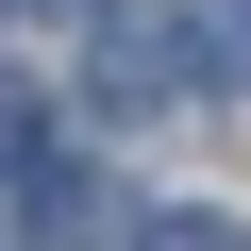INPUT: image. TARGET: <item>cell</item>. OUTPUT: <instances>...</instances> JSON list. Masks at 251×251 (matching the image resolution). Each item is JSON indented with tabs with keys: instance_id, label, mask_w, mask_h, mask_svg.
I'll return each mask as SVG.
<instances>
[{
	"instance_id": "6da1fadb",
	"label": "cell",
	"mask_w": 251,
	"mask_h": 251,
	"mask_svg": "<svg viewBox=\"0 0 251 251\" xmlns=\"http://www.w3.org/2000/svg\"><path fill=\"white\" fill-rule=\"evenodd\" d=\"M17 234H34V251H117L134 201H117L100 168H67V151H34V168H17Z\"/></svg>"
},
{
	"instance_id": "7a4b0ae2",
	"label": "cell",
	"mask_w": 251,
	"mask_h": 251,
	"mask_svg": "<svg viewBox=\"0 0 251 251\" xmlns=\"http://www.w3.org/2000/svg\"><path fill=\"white\" fill-rule=\"evenodd\" d=\"M100 100H117V117L184 100V17H151V0H100Z\"/></svg>"
},
{
	"instance_id": "277c9868",
	"label": "cell",
	"mask_w": 251,
	"mask_h": 251,
	"mask_svg": "<svg viewBox=\"0 0 251 251\" xmlns=\"http://www.w3.org/2000/svg\"><path fill=\"white\" fill-rule=\"evenodd\" d=\"M117 251H251V234H218V218H134Z\"/></svg>"
},
{
	"instance_id": "5b68a950",
	"label": "cell",
	"mask_w": 251,
	"mask_h": 251,
	"mask_svg": "<svg viewBox=\"0 0 251 251\" xmlns=\"http://www.w3.org/2000/svg\"><path fill=\"white\" fill-rule=\"evenodd\" d=\"M67 17H100V0H67Z\"/></svg>"
},
{
	"instance_id": "3957f363",
	"label": "cell",
	"mask_w": 251,
	"mask_h": 251,
	"mask_svg": "<svg viewBox=\"0 0 251 251\" xmlns=\"http://www.w3.org/2000/svg\"><path fill=\"white\" fill-rule=\"evenodd\" d=\"M184 67L201 84H251V0H201V17H184Z\"/></svg>"
},
{
	"instance_id": "8992f818",
	"label": "cell",
	"mask_w": 251,
	"mask_h": 251,
	"mask_svg": "<svg viewBox=\"0 0 251 251\" xmlns=\"http://www.w3.org/2000/svg\"><path fill=\"white\" fill-rule=\"evenodd\" d=\"M0 17H17V0H0Z\"/></svg>"
}]
</instances>
